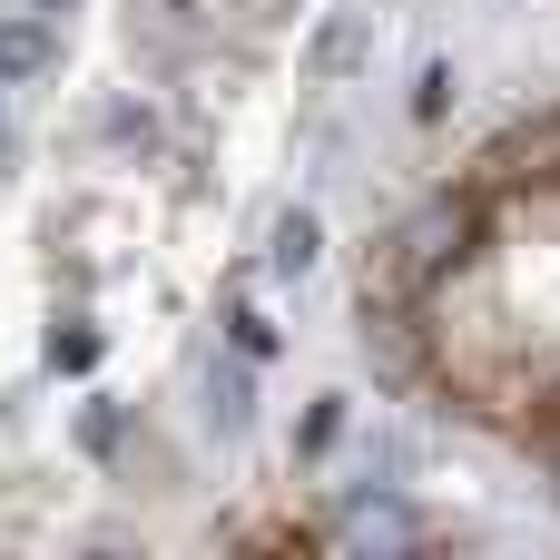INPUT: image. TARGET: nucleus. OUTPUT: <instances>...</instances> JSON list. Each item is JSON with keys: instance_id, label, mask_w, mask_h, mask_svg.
<instances>
[{"instance_id": "1", "label": "nucleus", "mask_w": 560, "mask_h": 560, "mask_svg": "<svg viewBox=\"0 0 560 560\" xmlns=\"http://www.w3.org/2000/svg\"><path fill=\"white\" fill-rule=\"evenodd\" d=\"M482 197H502V187H560V108L541 118H522V128H502L492 148H482Z\"/></svg>"}, {"instance_id": "2", "label": "nucleus", "mask_w": 560, "mask_h": 560, "mask_svg": "<svg viewBox=\"0 0 560 560\" xmlns=\"http://www.w3.org/2000/svg\"><path fill=\"white\" fill-rule=\"evenodd\" d=\"M59 69V10H10L0 20V89H30Z\"/></svg>"}, {"instance_id": "3", "label": "nucleus", "mask_w": 560, "mask_h": 560, "mask_svg": "<svg viewBox=\"0 0 560 560\" xmlns=\"http://www.w3.org/2000/svg\"><path fill=\"white\" fill-rule=\"evenodd\" d=\"M315 266H325V217H315V207H285L276 236H266V276H276V285H305Z\"/></svg>"}, {"instance_id": "4", "label": "nucleus", "mask_w": 560, "mask_h": 560, "mask_svg": "<svg viewBox=\"0 0 560 560\" xmlns=\"http://www.w3.org/2000/svg\"><path fill=\"white\" fill-rule=\"evenodd\" d=\"M335 532H345L354 551H413V541H423V522H413V512H404L394 492H364V502H354V512H345Z\"/></svg>"}, {"instance_id": "5", "label": "nucleus", "mask_w": 560, "mask_h": 560, "mask_svg": "<svg viewBox=\"0 0 560 560\" xmlns=\"http://www.w3.org/2000/svg\"><path fill=\"white\" fill-rule=\"evenodd\" d=\"M207 423H217L226 443L256 423V384H246V354H217V364H207Z\"/></svg>"}, {"instance_id": "6", "label": "nucleus", "mask_w": 560, "mask_h": 560, "mask_svg": "<svg viewBox=\"0 0 560 560\" xmlns=\"http://www.w3.org/2000/svg\"><path fill=\"white\" fill-rule=\"evenodd\" d=\"M354 49H364V20H354V10H335V20H325V39H315V59H305V79H315V89H335V79L354 69Z\"/></svg>"}, {"instance_id": "7", "label": "nucleus", "mask_w": 560, "mask_h": 560, "mask_svg": "<svg viewBox=\"0 0 560 560\" xmlns=\"http://www.w3.org/2000/svg\"><path fill=\"white\" fill-rule=\"evenodd\" d=\"M49 364H59V374H89V364H98V325H79V315L49 325Z\"/></svg>"}, {"instance_id": "8", "label": "nucleus", "mask_w": 560, "mask_h": 560, "mask_svg": "<svg viewBox=\"0 0 560 560\" xmlns=\"http://www.w3.org/2000/svg\"><path fill=\"white\" fill-rule=\"evenodd\" d=\"M226 335H236V354H246V364H256V354H276V325H266L256 305H236V315H226Z\"/></svg>"}, {"instance_id": "9", "label": "nucleus", "mask_w": 560, "mask_h": 560, "mask_svg": "<svg viewBox=\"0 0 560 560\" xmlns=\"http://www.w3.org/2000/svg\"><path fill=\"white\" fill-rule=\"evenodd\" d=\"M0 158H10V98H0Z\"/></svg>"}, {"instance_id": "10", "label": "nucleus", "mask_w": 560, "mask_h": 560, "mask_svg": "<svg viewBox=\"0 0 560 560\" xmlns=\"http://www.w3.org/2000/svg\"><path fill=\"white\" fill-rule=\"evenodd\" d=\"M30 10H79V0H30Z\"/></svg>"}]
</instances>
